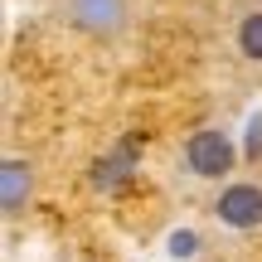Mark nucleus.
I'll list each match as a JSON object with an SVG mask.
<instances>
[{
    "instance_id": "2",
    "label": "nucleus",
    "mask_w": 262,
    "mask_h": 262,
    "mask_svg": "<svg viewBox=\"0 0 262 262\" xmlns=\"http://www.w3.org/2000/svg\"><path fill=\"white\" fill-rule=\"evenodd\" d=\"M214 214H219L224 228H238V233L262 228V185H253V180H233V185H224L219 199H214Z\"/></svg>"
},
{
    "instance_id": "4",
    "label": "nucleus",
    "mask_w": 262,
    "mask_h": 262,
    "mask_svg": "<svg viewBox=\"0 0 262 262\" xmlns=\"http://www.w3.org/2000/svg\"><path fill=\"white\" fill-rule=\"evenodd\" d=\"M29 199H34V160L5 156L0 160V209H5V219L25 214Z\"/></svg>"
},
{
    "instance_id": "5",
    "label": "nucleus",
    "mask_w": 262,
    "mask_h": 262,
    "mask_svg": "<svg viewBox=\"0 0 262 262\" xmlns=\"http://www.w3.org/2000/svg\"><path fill=\"white\" fill-rule=\"evenodd\" d=\"M131 165H136V141H126L122 150H117V156H107V160H97V185L102 189H112V185H122V180L131 175Z\"/></svg>"
},
{
    "instance_id": "8",
    "label": "nucleus",
    "mask_w": 262,
    "mask_h": 262,
    "mask_svg": "<svg viewBox=\"0 0 262 262\" xmlns=\"http://www.w3.org/2000/svg\"><path fill=\"white\" fill-rule=\"evenodd\" d=\"M165 253L175 257V262H180V257H194V253H199V233H189V228H175V233L165 238Z\"/></svg>"
},
{
    "instance_id": "1",
    "label": "nucleus",
    "mask_w": 262,
    "mask_h": 262,
    "mask_svg": "<svg viewBox=\"0 0 262 262\" xmlns=\"http://www.w3.org/2000/svg\"><path fill=\"white\" fill-rule=\"evenodd\" d=\"M238 156H243V146H233V136H228L224 126H199V131H189L185 150H180V160H185V170L194 180H224L228 170L238 165Z\"/></svg>"
},
{
    "instance_id": "7",
    "label": "nucleus",
    "mask_w": 262,
    "mask_h": 262,
    "mask_svg": "<svg viewBox=\"0 0 262 262\" xmlns=\"http://www.w3.org/2000/svg\"><path fill=\"white\" fill-rule=\"evenodd\" d=\"M243 160H253V165L262 160V107L243 122Z\"/></svg>"
},
{
    "instance_id": "6",
    "label": "nucleus",
    "mask_w": 262,
    "mask_h": 262,
    "mask_svg": "<svg viewBox=\"0 0 262 262\" xmlns=\"http://www.w3.org/2000/svg\"><path fill=\"white\" fill-rule=\"evenodd\" d=\"M238 54L248 58V63H262V10H248L243 19H238Z\"/></svg>"
},
{
    "instance_id": "3",
    "label": "nucleus",
    "mask_w": 262,
    "mask_h": 262,
    "mask_svg": "<svg viewBox=\"0 0 262 262\" xmlns=\"http://www.w3.org/2000/svg\"><path fill=\"white\" fill-rule=\"evenodd\" d=\"M126 0H68V19L93 39H117L126 29Z\"/></svg>"
}]
</instances>
